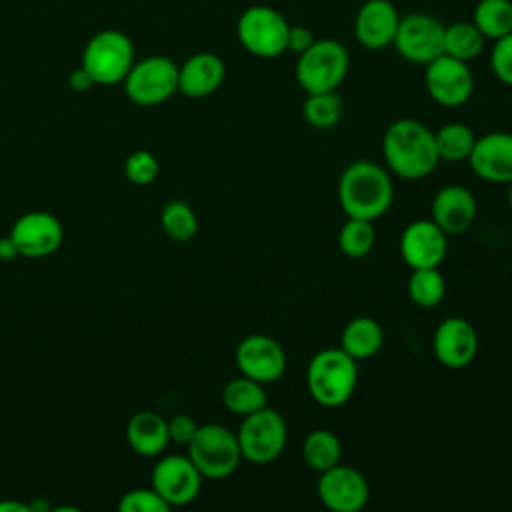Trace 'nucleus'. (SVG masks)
<instances>
[{"label": "nucleus", "instance_id": "f257e3e1", "mask_svg": "<svg viewBox=\"0 0 512 512\" xmlns=\"http://www.w3.org/2000/svg\"><path fill=\"white\" fill-rule=\"evenodd\" d=\"M382 156L388 170L402 180H422L440 162L434 132L414 118H398L384 130Z\"/></svg>", "mask_w": 512, "mask_h": 512}, {"label": "nucleus", "instance_id": "f03ea898", "mask_svg": "<svg viewBox=\"0 0 512 512\" xmlns=\"http://www.w3.org/2000/svg\"><path fill=\"white\" fill-rule=\"evenodd\" d=\"M394 200L390 174L370 160H354L338 178V202L348 218L378 220Z\"/></svg>", "mask_w": 512, "mask_h": 512}, {"label": "nucleus", "instance_id": "7ed1b4c3", "mask_svg": "<svg viewBox=\"0 0 512 512\" xmlns=\"http://www.w3.org/2000/svg\"><path fill=\"white\" fill-rule=\"evenodd\" d=\"M356 364L340 346L316 352L306 368V388L312 400L324 408L344 406L358 384Z\"/></svg>", "mask_w": 512, "mask_h": 512}, {"label": "nucleus", "instance_id": "20e7f679", "mask_svg": "<svg viewBox=\"0 0 512 512\" xmlns=\"http://www.w3.org/2000/svg\"><path fill=\"white\" fill-rule=\"evenodd\" d=\"M350 68L346 46L334 38H316L308 50L298 54L296 80L306 94L336 90Z\"/></svg>", "mask_w": 512, "mask_h": 512}, {"label": "nucleus", "instance_id": "39448f33", "mask_svg": "<svg viewBox=\"0 0 512 512\" xmlns=\"http://www.w3.org/2000/svg\"><path fill=\"white\" fill-rule=\"evenodd\" d=\"M188 446V458L204 478L222 480L236 472L242 460L236 432L222 424H198Z\"/></svg>", "mask_w": 512, "mask_h": 512}, {"label": "nucleus", "instance_id": "423d86ee", "mask_svg": "<svg viewBox=\"0 0 512 512\" xmlns=\"http://www.w3.org/2000/svg\"><path fill=\"white\" fill-rule=\"evenodd\" d=\"M134 64V44L120 30H100L84 46L82 68L94 84L112 86L124 82Z\"/></svg>", "mask_w": 512, "mask_h": 512}, {"label": "nucleus", "instance_id": "0eeeda50", "mask_svg": "<svg viewBox=\"0 0 512 512\" xmlns=\"http://www.w3.org/2000/svg\"><path fill=\"white\" fill-rule=\"evenodd\" d=\"M242 460L262 466L274 462L286 448L288 426L284 416L268 404L242 418L236 432Z\"/></svg>", "mask_w": 512, "mask_h": 512}, {"label": "nucleus", "instance_id": "6e6552de", "mask_svg": "<svg viewBox=\"0 0 512 512\" xmlns=\"http://www.w3.org/2000/svg\"><path fill=\"white\" fill-rule=\"evenodd\" d=\"M288 20L272 6H248L238 22L236 36L246 52L258 58H276L286 52Z\"/></svg>", "mask_w": 512, "mask_h": 512}, {"label": "nucleus", "instance_id": "1a4fd4ad", "mask_svg": "<svg viewBox=\"0 0 512 512\" xmlns=\"http://www.w3.org/2000/svg\"><path fill=\"white\" fill-rule=\"evenodd\" d=\"M124 92L138 106H158L178 90V64L168 56H148L132 64Z\"/></svg>", "mask_w": 512, "mask_h": 512}, {"label": "nucleus", "instance_id": "9d476101", "mask_svg": "<svg viewBox=\"0 0 512 512\" xmlns=\"http://www.w3.org/2000/svg\"><path fill=\"white\" fill-rule=\"evenodd\" d=\"M392 46L404 60L426 66L444 54V24L424 12L400 16Z\"/></svg>", "mask_w": 512, "mask_h": 512}, {"label": "nucleus", "instance_id": "9b49d317", "mask_svg": "<svg viewBox=\"0 0 512 512\" xmlns=\"http://www.w3.org/2000/svg\"><path fill=\"white\" fill-rule=\"evenodd\" d=\"M424 86L436 104L458 108L470 100L474 92V76L468 62L440 54L426 64Z\"/></svg>", "mask_w": 512, "mask_h": 512}, {"label": "nucleus", "instance_id": "f8f14e48", "mask_svg": "<svg viewBox=\"0 0 512 512\" xmlns=\"http://www.w3.org/2000/svg\"><path fill=\"white\" fill-rule=\"evenodd\" d=\"M202 474L194 462L182 454L160 458L152 468V488L172 506H186L194 502L202 490Z\"/></svg>", "mask_w": 512, "mask_h": 512}, {"label": "nucleus", "instance_id": "ddd939ff", "mask_svg": "<svg viewBox=\"0 0 512 512\" xmlns=\"http://www.w3.org/2000/svg\"><path fill=\"white\" fill-rule=\"evenodd\" d=\"M234 360L242 376H248L260 384L280 380L288 364L282 344L268 334L244 336L236 346Z\"/></svg>", "mask_w": 512, "mask_h": 512}, {"label": "nucleus", "instance_id": "4468645a", "mask_svg": "<svg viewBox=\"0 0 512 512\" xmlns=\"http://www.w3.org/2000/svg\"><path fill=\"white\" fill-rule=\"evenodd\" d=\"M316 492L320 502L332 512H360L370 498L366 476L342 462L320 472Z\"/></svg>", "mask_w": 512, "mask_h": 512}, {"label": "nucleus", "instance_id": "2eb2a0df", "mask_svg": "<svg viewBox=\"0 0 512 512\" xmlns=\"http://www.w3.org/2000/svg\"><path fill=\"white\" fill-rule=\"evenodd\" d=\"M8 236L16 244L20 256L38 260L54 254L60 248L64 228L56 216L42 210H32L16 218Z\"/></svg>", "mask_w": 512, "mask_h": 512}, {"label": "nucleus", "instance_id": "dca6fc26", "mask_svg": "<svg viewBox=\"0 0 512 512\" xmlns=\"http://www.w3.org/2000/svg\"><path fill=\"white\" fill-rule=\"evenodd\" d=\"M400 256L406 266L438 268L448 252V234L432 220H414L400 234Z\"/></svg>", "mask_w": 512, "mask_h": 512}, {"label": "nucleus", "instance_id": "f3484780", "mask_svg": "<svg viewBox=\"0 0 512 512\" xmlns=\"http://www.w3.org/2000/svg\"><path fill=\"white\" fill-rule=\"evenodd\" d=\"M432 352L446 368H466L478 354V334L462 316L444 318L434 330Z\"/></svg>", "mask_w": 512, "mask_h": 512}, {"label": "nucleus", "instance_id": "a211bd4d", "mask_svg": "<svg viewBox=\"0 0 512 512\" xmlns=\"http://www.w3.org/2000/svg\"><path fill=\"white\" fill-rule=\"evenodd\" d=\"M472 172L490 184L512 182V134L494 130L476 136L474 148L468 156Z\"/></svg>", "mask_w": 512, "mask_h": 512}, {"label": "nucleus", "instance_id": "6ab92c4d", "mask_svg": "<svg viewBox=\"0 0 512 512\" xmlns=\"http://www.w3.org/2000/svg\"><path fill=\"white\" fill-rule=\"evenodd\" d=\"M400 14L390 0H366L354 18V38L366 50L392 46Z\"/></svg>", "mask_w": 512, "mask_h": 512}, {"label": "nucleus", "instance_id": "aec40b11", "mask_svg": "<svg viewBox=\"0 0 512 512\" xmlns=\"http://www.w3.org/2000/svg\"><path fill=\"white\" fill-rule=\"evenodd\" d=\"M476 208V198L466 186L446 184L432 198L430 220L448 236L462 234L472 226Z\"/></svg>", "mask_w": 512, "mask_h": 512}, {"label": "nucleus", "instance_id": "412c9836", "mask_svg": "<svg viewBox=\"0 0 512 512\" xmlns=\"http://www.w3.org/2000/svg\"><path fill=\"white\" fill-rule=\"evenodd\" d=\"M226 78V64L214 52H196L178 66V90L188 98L214 94Z\"/></svg>", "mask_w": 512, "mask_h": 512}, {"label": "nucleus", "instance_id": "4be33fe9", "mask_svg": "<svg viewBox=\"0 0 512 512\" xmlns=\"http://www.w3.org/2000/svg\"><path fill=\"white\" fill-rule=\"evenodd\" d=\"M126 440L136 454L158 456L170 442L168 420L158 412L140 410L126 424Z\"/></svg>", "mask_w": 512, "mask_h": 512}, {"label": "nucleus", "instance_id": "5701e85b", "mask_svg": "<svg viewBox=\"0 0 512 512\" xmlns=\"http://www.w3.org/2000/svg\"><path fill=\"white\" fill-rule=\"evenodd\" d=\"M384 344L382 326L370 316L352 318L340 334V348L350 354L356 362L368 360L380 352Z\"/></svg>", "mask_w": 512, "mask_h": 512}, {"label": "nucleus", "instance_id": "b1692460", "mask_svg": "<svg viewBox=\"0 0 512 512\" xmlns=\"http://www.w3.org/2000/svg\"><path fill=\"white\" fill-rule=\"evenodd\" d=\"M266 400H268V394L264 390V384L242 374L238 378L228 380L222 388V404L226 406L228 412L242 418L266 406L268 404Z\"/></svg>", "mask_w": 512, "mask_h": 512}, {"label": "nucleus", "instance_id": "393cba45", "mask_svg": "<svg viewBox=\"0 0 512 512\" xmlns=\"http://www.w3.org/2000/svg\"><path fill=\"white\" fill-rule=\"evenodd\" d=\"M304 464L314 472H324L342 462V444L340 438L326 428L312 430L302 442Z\"/></svg>", "mask_w": 512, "mask_h": 512}, {"label": "nucleus", "instance_id": "a878e982", "mask_svg": "<svg viewBox=\"0 0 512 512\" xmlns=\"http://www.w3.org/2000/svg\"><path fill=\"white\" fill-rule=\"evenodd\" d=\"M434 142L440 160L462 162L468 160L476 142V134L464 122H448L434 132Z\"/></svg>", "mask_w": 512, "mask_h": 512}, {"label": "nucleus", "instance_id": "bb28decb", "mask_svg": "<svg viewBox=\"0 0 512 512\" xmlns=\"http://www.w3.org/2000/svg\"><path fill=\"white\" fill-rule=\"evenodd\" d=\"M486 38L470 20H460L450 26H444V54L458 58L462 62H470L480 56L484 50Z\"/></svg>", "mask_w": 512, "mask_h": 512}, {"label": "nucleus", "instance_id": "cd10ccee", "mask_svg": "<svg viewBox=\"0 0 512 512\" xmlns=\"http://www.w3.org/2000/svg\"><path fill=\"white\" fill-rule=\"evenodd\" d=\"M472 22L488 40H498L512 32V2L510 0H478Z\"/></svg>", "mask_w": 512, "mask_h": 512}, {"label": "nucleus", "instance_id": "c85d7f7f", "mask_svg": "<svg viewBox=\"0 0 512 512\" xmlns=\"http://www.w3.org/2000/svg\"><path fill=\"white\" fill-rule=\"evenodd\" d=\"M408 296L420 308H434L446 296V280L438 268H416L408 278Z\"/></svg>", "mask_w": 512, "mask_h": 512}, {"label": "nucleus", "instance_id": "c756f323", "mask_svg": "<svg viewBox=\"0 0 512 512\" xmlns=\"http://www.w3.org/2000/svg\"><path fill=\"white\" fill-rule=\"evenodd\" d=\"M304 120L316 130H330L342 118V98L336 90L308 94L302 106Z\"/></svg>", "mask_w": 512, "mask_h": 512}, {"label": "nucleus", "instance_id": "7c9ffc66", "mask_svg": "<svg viewBox=\"0 0 512 512\" xmlns=\"http://www.w3.org/2000/svg\"><path fill=\"white\" fill-rule=\"evenodd\" d=\"M160 226L174 242H190L198 232V218L184 200H170L160 212Z\"/></svg>", "mask_w": 512, "mask_h": 512}, {"label": "nucleus", "instance_id": "2f4dec72", "mask_svg": "<svg viewBox=\"0 0 512 512\" xmlns=\"http://www.w3.org/2000/svg\"><path fill=\"white\" fill-rule=\"evenodd\" d=\"M376 242V230L372 220L364 218H348L338 232V246L344 256L352 260H360L368 256Z\"/></svg>", "mask_w": 512, "mask_h": 512}, {"label": "nucleus", "instance_id": "473e14b6", "mask_svg": "<svg viewBox=\"0 0 512 512\" xmlns=\"http://www.w3.org/2000/svg\"><path fill=\"white\" fill-rule=\"evenodd\" d=\"M158 172H160V164L156 156L148 150H136L124 162V176L136 186H146L154 182Z\"/></svg>", "mask_w": 512, "mask_h": 512}, {"label": "nucleus", "instance_id": "72a5a7b5", "mask_svg": "<svg viewBox=\"0 0 512 512\" xmlns=\"http://www.w3.org/2000/svg\"><path fill=\"white\" fill-rule=\"evenodd\" d=\"M118 510L120 512H168L170 506L150 486V488H134L122 494L118 500Z\"/></svg>", "mask_w": 512, "mask_h": 512}, {"label": "nucleus", "instance_id": "f704fd0d", "mask_svg": "<svg viewBox=\"0 0 512 512\" xmlns=\"http://www.w3.org/2000/svg\"><path fill=\"white\" fill-rule=\"evenodd\" d=\"M490 66L494 76L512 88V32L494 40L490 50Z\"/></svg>", "mask_w": 512, "mask_h": 512}, {"label": "nucleus", "instance_id": "c9c22d12", "mask_svg": "<svg viewBox=\"0 0 512 512\" xmlns=\"http://www.w3.org/2000/svg\"><path fill=\"white\" fill-rule=\"evenodd\" d=\"M198 428V422L190 414H176L168 420V436L170 442L188 444Z\"/></svg>", "mask_w": 512, "mask_h": 512}, {"label": "nucleus", "instance_id": "e433bc0d", "mask_svg": "<svg viewBox=\"0 0 512 512\" xmlns=\"http://www.w3.org/2000/svg\"><path fill=\"white\" fill-rule=\"evenodd\" d=\"M314 34L308 26H290L288 28V36H286V50L294 52V54H302L304 50H308L314 42Z\"/></svg>", "mask_w": 512, "mask_h": 512}, {"label": "nucleus", "instance_id": "4c0bfd02", "mask_svg": "<svg viewBox=\"0 0 512 512\" xmlns=\"http://www.w3.org/2000/svg\"><path fill=\"white\" fill-rule=\"evenodd\" d=\"M68 82H70V88L76 90V92H86V90H90V88L94 86L92 76H90L82 66L76 68V70H72Z\"/></svg>", "mask_w": 512, "mask_h": 512}, {"label": "nucleus", "instance_id": "58836bf2", "mask_svg": "<svg viewBox=\"0 0 512 512\" xmlns=\"http://www.w3.org/2000/svg\"><path fill=\"white\" fill-rule=\"evenodd\" d=\"M18 256H20V254H18L16 244L12 242V238H10V236L0 238V260L10 262V260H14V258H18Z\"/></svg>", "mask_w": 512, "mask_h": 512}, {"label": "nucleus", "instance_id": "ea45409f", "mask_svg": "<svg viewBox=\"0 0 512 512\" xmlns=\"http://www.w3.org/2000/svg\"><path fill=\"white\" fill-rule=\"evenodd\" d=\"M32 508L28 504L16 502V500H0V512H30Z\"/></svg>", "mask_w": 512, "mask_h": 512}, {"label": "nucleus", "instance_id": "a19ab883", "mask_svg": "<svg viewBox=\"0 0 512 512\" xmlns=\"http://www.w3.org/2000/svg\"><path fill=\"white\" fill-rule=\"evenodd\" d=\"M510 188H508V204H510V210H512V182L508 184Z\"/></svg>", "mask_w": 512, "mask_h": 512}, {"label": "nucleus", "instance_id": "79ce46f5", "mask_svg": "<svg viewBox=\"0 0 512 512\" xmlns=\"http://www.w3.org/2000/svg\"><path fill=\"white\" fill-rule=\"evenodd\" d=\"M510 2H512V0H510Z\"/></svg>", "mask_w": 512, "mask_h": 512}]
</instances>
